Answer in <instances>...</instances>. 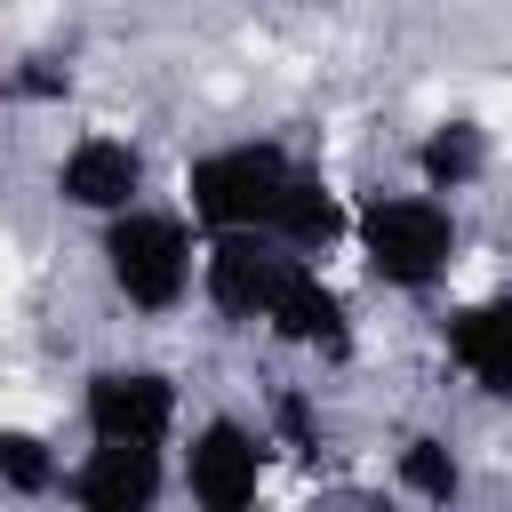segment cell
I'll return each mask as SVG.
<instances>
[{
	"label": "cell",
	"mask_w": 512,
	"mask_h": 512,
	"mask_svg": "<svg viewBox=\"0 0 512 512\" xmlns=\"http://www.w3.org/2000/svg\"><path fill=\"white\" fill-rule=\"evenodd\" d=\"M176 192H184V216L200 232H264V240H288L296 256H320V264L352 240V200L288 136H224V144H200L184 160V184Z\"/></svg>",
	"instance_id": "cell-1"
},
{
	"label": "cell",
	"mask_w": 512,
	"mask_h": 512,
	"mask_svg": "<svg viewBox=\"0 0 512 512\" xmlns=\"http://www.w3.org/2000/svg\"><path fill=\"white\" fill-rule=\"evenodd\" d=\"M408 176H416L424 192H440V200L480 192V184L496 176V128H488L480 112H440V120H424L416 144H408Z\"/></svg>",
	"instance_id": "cell-11"
},
{
	"label": "cell",
	"mask_w": 512,
	"mask_h": 512,
	"mask_svg": "<svg viewBox=\"0 0 512 512\" xmlns=\"http://www.w3.org/2000/svg\"><path fill=\"white\" fill-rule=\"evenodd\" d=\"M80 440L112 448H168L184 440V392L160 360H96L80 376Z\"/></svg>",
	"instance_id": "cell-4"
},
{
	"label": "cell",
	"mask_w": 512,
	"mask_h": 512,
	"mask_svg": "<svg viewBox=\"0 0 512 512\" xmlns=\"http://www.w3.org/2000/svg\"><path fill=\"white\" fill-rule=\"evenodd\" d=\"M200 248H208V232L184 216V200L176 208L136 200L96 224V280L120 312L176 320L184 304H200Z\"/></svg>",
	"instance_id": "cell-2"
},
{
	"label": "cell",
	"mask_w": 512,
	"mask_h": 512,
	"mask_svg": "<svg viewBox=\"0 0 512 512\" xmlns=\"http://www.w3.org/2000/svg\"><path fill=\"white\" fill-rule=\"evenodd\" d=\"M264 432H272V448H288V456H320V448H328L320 400H312V392H296V384H280V392H272V408H264Z\"/></svg>",
	"instance_id": "cell-15"
},
{
	"label": "cell",
	"mask_w": 512,
	"mask_h": 512,
	"mask_svg": "<svg viewBox=\"0 0 512 512\" xmlns=\"http://www.w3.org/2000/svg\"><path fill=\"white\" fill-rule=\"evenodd\" d=\"M264 480H272V432L256 416L216 408L176 440V496L200 512H248Z\"/></svg>",
	"instance_id": "cell-5"
},
{
	"label": "cell",
	"mask_w": 512,
	"mask_h": 512,
	"mask_svg": "<svg viewBox=\"0 0 512 512\" xmlns=\"http://www.w3.org/2000/svg\"><path fill=\"white\" fill-rule=\"evenodd\" d=\"M48 192H56V208L104 224V216L152 200V152H144L136 136H120V128H80V136L48 160Z\"/></svg>",
	"instance_id": "cell-6"
},
{
	"label": "cell",
	"mask_w": 512,
	"mask_h": 512,
	"mask_svg": "<svg viewBox=\"0 0 512 512\" xmlns=\"http://www.w3.org/2000/svg\"><path fill=\"white\" fill-rule=\"evenodd\" d=\"M264 336L280 352H304L320 368H344L360 352V320H352V296L320 272V256H296L272 288V312H264Z\"/></svg>",
	"instance_id": "cell-7"
},
{
	"label": "cell",
	"mask_w": 512,
	"mask_h": 512,
	"mask_svg": "<svg viewBox=\"0 0 512 512\" xmlns=\"http://www.w3.org/2000/svg\"><path fill=\"white\" fill-rule=\"evenodd\" d=\"M64 448L40 432V424H16V416H0V496H24V504H48V496H64Z\"/></svg>",
	"instance_id": "cell-12"
},
{
	"label": "cell",
	"mask_w": 512,
	"mask_h": 512,
	"mask_svg": "<svg viewBox=\"0 0 512 512\" xmlns=\"http://www.w3.org/2000/svg\"><path fill=\"white\" fill-rule=\"evenodd\" d=\"M384 296H440L448 272L464 264V216L456 200L408 184V192H368L352 200V240H344Z\"/></svg>",
	"instance_id": "cell-3"
},
{
	"label": "cell",
	"mask_w": 512,
	"mask_h": 512,
	"mask_svg": "<svg viewBox=\"0 0 512 512\" xmlns=\"http://www.w3.org/2000/svg\"><path fill=\"white\" fill-rule=\"evenodd\" d=\"M288 264H296L288 240H264V232H208V248H200V312H208L216 328H264L272 288H280Z\"/></svg>",
	"instance_id": "cell-8"
},
{
	"label": "cell",
	"mask_w": 512,
	"mask_h": 512,
	"mask_svg": "<svg viewBox=\"0 0 512 512\" xmlns=\"http://www.w3.org/2000/svg\"><path fill=\"white\" fill-rule=\"evenodd\" d=\"M64 496L80 512H160L176 496V456L168 448H112V440H88L64 472Z\"/></svg>",
	"instance_id": "cell-9"
},
{
	"label": "cell",
	"mask_w": 512,
	"mask_h": 512,
	"mask_svg": "<svg viewBox=\"0 0 512 512\" xmlns=\"http://www.w3.org/2000/svg\"><path fill=\"white\" fill-rule=\"evenodd\" d=\"M392 488L416 496V504H456L464 496V456L440 440V432H408L392 448Z\"/></svg>",
	"instance_id": "cell-13"
},
{
	"label": "cell",
	"mask_w": 512,
	"mask_h": 512,
	"mask_svg": "<svg viewBox=\"0 0 512 512\" xmlns=\"http://www.w3.org/2000/svg\"><path fill=\"white\" fill-rule=\"evenodd\" d=\"M0 96L8 104H64L72 96V56H56V48H32V56H16L8 72H0Z\"/></svg>",
	"instance_id": "cell-14"
},
{
	"label": "cell",
	"mask_w": 512,
	"mask_h": 512,
	"mask_svg": "<svg viewBox=\"0 0 512 512\" xmlns=\"http://www.w3.org/2000/svg\"><path fill=\"white\" fill-rule=\"evenodd\" d=\"M440 352L480 400H512V288L448 304L440 312Z\"/></svg>",
	"instance_id": "cell-10"
}]
</instances>
